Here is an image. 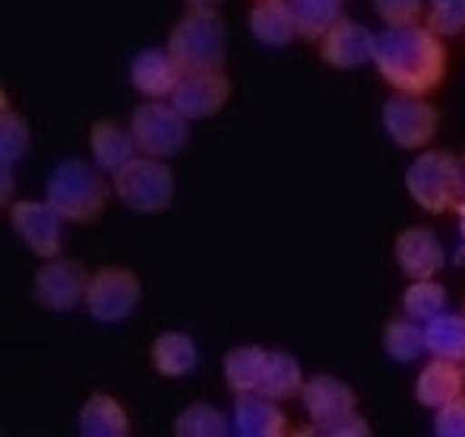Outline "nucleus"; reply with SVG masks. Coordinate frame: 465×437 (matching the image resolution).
<instances>
[{"mask_svg":"<svg viewBox=\"0 0 465 437\" xmlns=\"http://www.w3.org/2000/svg\"><path fill=\"white\" fill-rule=\"evenodd\" d=\"M373 67L396 93L430 95L447 80L450 55L443 38L428 25H386L377 32Z\"/></svg>","mask_w":465,"mask_h":437,"instance_id":"obj_1","label":"nucleus"},{"mask_svg":"<svg viewBox=\"0 0 465 437\" xmlns=\"http://www.w3.org/2000/svg\"><path fill=\"white\" fill-rule=\"evenodd\" d=\"M168 55L174 57L181 74L225 67L228 29L222 13H215V6H187L168 35Z\"/></svg>","mask_w":465,"mask_h":437,"instance_id":"obj_2","label":"nucleus"},{"mask_svg":"<svg viewBox=\"0 0 465 437\" xmlns=\"http://www.w3.org/2000/svg\"><path fill=\"white\" fill-rule=\"evenodd\" d=\"M102 168L86 159H67L48 174L45 200L67 222H95L108 206L111 187Z\"/></svg>","mask_w":465,"mask_h":437,"instance_id":"obj_3","label":"nucleus"},{"mask_svg":"<svg viewBox=\"0 0 465 437\" xmlns=\"http://www.w3.org/2000/svg\"><path fill=\"white\" fill-rule=\"evenodd\" d=\"M114 194L127 210L140 213V216H155L172 206L174 172L165 165V159L136 155L121 172H114Z\"/></svg>","mask_w":465,"mask_h":437,"instance_id":"obj_4","label":"nucleus"},{"mask_svg":"<svg viewBox=\"0 0 465 437\" xmlns=\"http://www.w3.org/2000/svg\"><path fill=\"white\" fill-rule=\"evenodd\" d=\"M130 130L140 155L153 159H172L190 140V121L172 102L162 99H149L130 111Z\"/></svg>","mask_w":465,"mask_h":437,"instance_id":"obj_5","label":"nucleus"},{"mask_svg":"<svg viewBox=\"0 0 465 437\" xmlns=\"http://www.w3.org/2000/svg\"><path fill=\"white\" fill-rule=\"evenodd\" d=\"M456 159L443 149H424L418 159L405 168V191L409 197L430 216H443L456 206Z\"/></svg>","mask_w":465,"mask_h":437,"instance_id":"obj_6","label":"nucleus"},{"mask_svg":"<svg viewBox=\"0 0 465 437\" xmlns=\"http://www.w3.org/2000/svg\"><path fill=\"white\" fill-rule=\"evenodd\" d=\"M143 302V283L130 266H98L89 276V289L83 308L95 323H121L134 317Z\"/></svg>","mask_w":465,"mask_h":437,"instance_id":"obj_7","label":"nucleus"},{"mask_svg":"<svg viewBox=\"0 0 465 437\" xmlns=\"http://www.w3.org/2000/svg\"><path fill=\"white\" fill-rule=\"evenodd\" d=\"M383 130L399 149H424L440 130V111L424 95L396 93L383 105Z\"/></svg>","mask_w":465,"mask_h":437,"instance_id":"obj_8","label":"nucleus"},{"mask_svg":"<svg viewBox=\"0 0 465 437\" xmlns=\"http://www.w3.org/2000/svg\"><path fill=\"white\" fill-rule=\"evenodd\" d=\"M64 219L48 200H16L10 204V228L38 260L61 257Z\"/></svg>","mask_w":465,"mask_h":437,"instance_id":"obj_9","label":"nucleus"},{"mask_svg":"<svg viewBox=\"0 0 465 437\" xmlns=\"http://www.w3.org/2000/svg\"><path fill=\"white\" fill-rule=\"evenodd\" d=\"M89 276L86 266L80 260L70 257H51L45 260V266L35 273V283H32V295L42 308L57 311V314H67L76 304H83L89 289Z\"/></svg>","mask_w":465,"mask_h":437,"instance_id":"obj_10","label":"nucleus"},{"mask_svg":"<svg viewBox=\"0 0 465 437\" xmlns=\"http://www.w3.org/2000/svg\"><path fill=\"white\" fill-rule=\"evenodd\" d=\"M228 99H232V80L222 70H190V74H181L168 102L187 121H203V117L219 114Z\"/></svg>","mask_w":465,"mask_h":437,"instance_id":"obj_11","label":"nucleus"},{"mask_svg":"<svg viewBox=\"0 0 465 437\" xmlns=\"http://www.w3.org/2000/svg\"><path fill=\"white\" fill-rule=\"evenodd\" d=\"M377 35L349 16H339L317 45V55L332 70H358L373 61Z\"/></svg>","mask_w":465,"mask_h":437,"instance_id":"obj_12","label":"nucleus"},{"mask_svg":"<svg viewBox=\"0 0 465 437\" xmlns=\"http://www.w3.org/2000/svg\"><path fill=\"white\" fill-rule=\"evenodd\" d=\"M392 251H396L399 270L409 279H434L447 266V251H443V241L437 238L434 228H405V232H399Z\"/></svg>","mask_w":465,"mask_h":437,"instance_id":"obj_13","label":"nucleus"},{"mask_svg":"<svg viewBox=\"0 0 465 437\" xmlns=\"http://www.w3.org/2000/svg\"><path fill=\"white\" fill-rule=\"evenodd\" d=\"M301 402H304V412L311 415L313 425H326V422L342 419V415H349L358 409L355 390L332 374L307 377L304 390H301Z\"/></svg>","mask_w":465,"mask_h":437,"instance_id":"obj_14","label":"nucleus"},{"mask_svg":"<svg viewBox=\"0 0 465 437\" xmlns=\"http://www.w3.org/2000/svg\"><path fill=\"white\" fill-rule=\"evenodd\" d=\"M232 432L241 437H285L288 415L282 412L279 400H270L260 390L234 396V419Z\"/></svg>","mask_w":465,"mask_h":437,"instance_id":"obj_15","label":"nucleus"},{"mask_svg":"<svg viewBox=\"0 0 465 437\" xmlns=\"http://www.w3.org/2000/svg\"><path fill=\"white\" fill-rule=\"evenodd\" d=\"M181 80V67L168 48H146L130 61V86L143 95V99H172L174 86Z\"/></svg>","mask_w":465,"mask_h":437,"instance_id":"obj_16","label":"nucleus"},{"mask_svg":"<svg viewBox=\"0 0 465 437\" xmlns=\"http://www.w3.org/2000/svg\"><path fill=\"white\" fill-rule=\"evenodd\" d=\"M89 153H93V162L102 172L114 174L121 172L127 162L136 159V140H134V130L121 127L117 121L111 117H98L89 130Z\"/></svg>","mask_w":465,"mask_h":437,"instance_id":"obj_17","label":"nucleus"},{"mask_svg":"<svg viewBox=\"0 0 465 437\" xmlns=\"http://www.w3.org/2000/svg\"><path fill=\"white\" fill-rule=\"evenodd\" d=\"M149 362H153V371L159 377H168V381L187 377L200 364V345H196V339L190 333L165 330L149 345Z\"/></svg>","mask_w":465,"mask_h":437,"instance_id":"obj_18","label":"nucleus"},{"mask_svg":"<svg viewBox=\"0 0 465 437\" xmlns=\"http://www.w3.org/2000/svg\"><path fill=\"white\" fill-rule=\"evenodd\" d=\"M465 390V374L460 362H450V358H430L421 371H418L415 381V400L421 402L424 409H440L447 406L450 400L462 396Z\"/></svg>","mask_w":465,"mask_h":437,"instance_id":"obj_19","label":"nucleus"},{"mask_svg":"<svg viewBox=\"0 0 465 437\" xmlns=\"http://www.w3.org/2000/svg\"><path fill=\"white\" fill-rule=\"evenodd\" d=\"M247 25L251 35L266 48H285L292 38H298L288 0H257L247 13Z\"/></svg>","mask_w":465,"mask_h":437,"instance_id":"obj_20","label":"nucleus"},{"mask_svg":"<svg viewBox=\"0 0 465 437\" xmlns=\"http://www.w3.org/2000/svg\"><path fill=\"white\" fill-rule=\"evenodd\" d=\"M80 434L83 437H127L130 415L111 393H93L80 409Z\"/></svg>","mask_w":465,"mask_h":437,"instance_id":"obj_21","label":"nucleus"},{"mask_svg":"<svg viewBox=\"0 0 465 437\" xmlns=\"http://www.w3.org/2000/svg\"><path fill=\"white\" fill-rule=\"evenodd\" d=\"M266 358L270 352L263 345H234V349L225 352L222 358V374H225V387L238 393H251V390H260V381H263L266 371Z\"/></svg>","mask_w":465,"mask_h":437,"instance_id":"obj_22","label":"nucleus"},{"mask_svg":"<svg viewBox=\"0 0 465 437\" xmlns=\"http://www.w3.org/2000/svg\"><path fill=\"white\" fill-rule=\"evenodd\" d=\"M304 390V371H301V362L292 355V352H270L266 358V371L263 381H260V393H266L270 400H294Z\"/></svg>","mask_w":465,"mask_h":437,"instance_id":"obj_23","label":"nucleus"},{"mask_svg":"<svg viewBox=\"0 0 465 437\" xmlns=\"http://www.w3.org/2000/svg\"><path fill=\"white\" fill-rule=\"evenodd\" d=\"M424 349L434 358L465 362V314H447L424 323Z\"/></svg>","mask_w":465,"mask_h":437,"instance_id":"obj_24","label":"nucleus"},{"mask_svg":"<svg viewBox=\"0 0 465 437\" xmlns=\"http://www.w3.org/2000/svg\"><path fill=\"white\" fill-rule=\"evenodd\" d=\"M294 16V29L304 42H320L330 25L342 16V0H288Z\"/></svg>","mask_w":465,"mask_h":437,"instance_id":"obj_25","label":"nucleus"},{"mask_svg":"<svg viewBox=\"0 0 465 437\" xmlns=\"http://www.w3.org/2000/svg\"><path fill=\"white\" fill-rule=\"evenodd\" d=\"M383 352L399 364H411L418 362V355L424 349V327H418L415 317H392L383 327Z\"/></svg>","mask_w":465,"mask_h":437,"instance_id":"obj_26","label":"nucleus"},{"mask_svg":"<svg viewBox=\"0 0 465 437\" xmlns=\"http://www.w3.org/2000/svg\"><path fill=\"white\" fill-rule=\"evenodd\" d=\"M450 304V295L437 279H411L409 289L402 292V311L415 317L418 323H428L440 317Z\"/></svg>","mask_w":465,"mask_h":437,"instance_id":"obj_27","label":"nucleus"},{"mask_svg":"<svg viewBox=\"0 0 465 437\" xmlns=\"http://www.w3.org/2000/svg\"><path fill=\"white\" fill-rule=\"evenodd\" d=\"M172 432L178 437H225L232 432V422L222 409L209 406V402H190L178 412Z\"/></svg>","mask_w":465,"mask_h":437,"instance_id":"obj_28","label":"nucleus"},{"mask_svg":"<svg viewBox=\"0 0 465 437\" xmlns=\"http://www.w3.org/2000/svg\"><path fill=\"white\" fill-rule=\"evenodd\" d=\"M32 146V130L29 121L16 111H10V105L4 102V114H0V162L13 165L19 162Z\"/></svg>","mask_w":465,"mask_h":437,"instance_id":"obj_29","label":"nucleus"},{"mask_svg":"<svg viewBox=\"0 0 465 437\" xmlns=\"http://www.w3.org/2000/svg\"><path fill=\"white\" fill-rule=\"evenodd\" d=\"M424 25L440 38H456L465 32V0H428Z\"/></svg>","mask_w":465,"mask_h":437,"instance_id":"obj_30","label":"nucleus"},{"mask_svg":"<svg viewBox=\"0 0 465 437\" xmlns=\"http://www.w3.org/2000/svg\"><path fill=\"white\" fill-rule=\"evenodd\" d=\"M373 13L386 25H415L424 16V0H373Z\"/></svg>","mask_w":465,"mask_h":437,"instance_id":"obj_31","label":"nucleus"},{"mask_svg":"<svg viewBox=\"0 0 465 437\" xmlns=\"http://www.w3.org/2000/svg\"><path fill=\"white\" fill-rule=\"evenodd\" d=\"M437 437H465V396H456L434 412Z\"/></svg>","mask_w":465,"mask_h":437,"instance_id":"obj_32","label":"nucleus"},{"mask_svg":"<svg viewBox=\"0 0 465 437\" xmlns=\"http://www.w3.org/2000/svg\"><path fill=\"white\" fill-rule=\"evenodd\" d=\"M313 432L323 434V437H371V425L361 412H349L342 419H332L326 425H313Z\"/></svg>","mask_w":465,"mask_h":437,"instance_id":"obj_33","label":"nucleus"},{"mask_svg":"<svg viewBox=\"0 0 465 437\" xmlns=\"http://www.w3.org/2000/svg\"><path fill=\"white\" fill-rule=\"evenodd\" d=\"M456 206H465V155H460V165H456Z\"/></svg>","mask_w":465,"mask_h":437,"instance_id":"obj_34","label":"nucleus"},{"mask_svg":"<svg viewBox=\"0 0 465 437\" xmlns=\"http://www.w3.org/2000/svg\"><path fill=\"white\" fill-rule=\"evenodd\" d=\"M10 184H13V174H10V165L4 162V204H10Z\"/></svg>","mask_w":465,"mask_h":437,"instance_id":"obj_35","label":"nucleus"},{"mask_svg":"<svg viewBox=\"0 0 465 437\" xmlns=\"http://www.w3.org/2000/svg\"><path fill=\"white\" fill-rule=\"evenodd\" d=\"M187 6H219L222 0H184Z\"/></svg>","mask_w":465,"mask_h":437,"instance_id":"obj_36","label":"nucleus"},{"mask_svg":"<svg viewBox=\"0 0 465 437\" xmlns=\"http://www.w3.org/2000/svg\"><path fill=\"white\" fill-rule=\"evenodd\" d=\"M456 213H460V234L465 238V206H456Z\"/></svg>","mask_w":465,"mask_h":437,"instance_id":"obj_37","label":"nucleus"},{"mask_svg":"<svg viewBox=\"0 0 465 437\" xmlns=\"http://www.w3.org/2000/svg\"><path fill=\"white\" fill-rule=\"evenodd\" d=\"M462 374H465V362H462Z\"/></svg>","mask_w":465,"mask_h":437,"instance_id":"obj_38","label":"nucleus"}]
</instances>
